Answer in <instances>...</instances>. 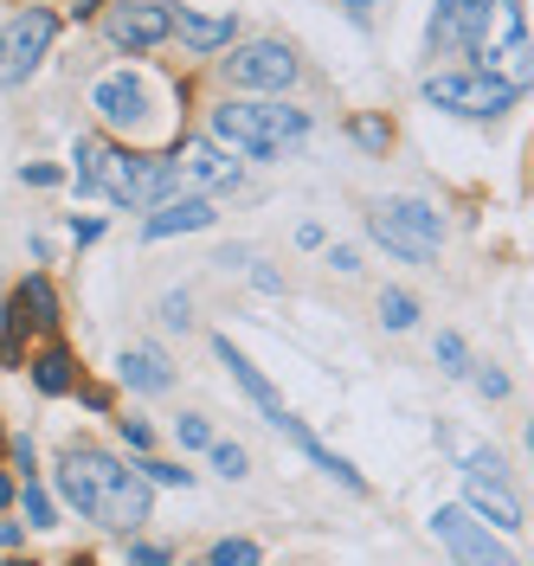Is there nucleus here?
<instances>
[{
  "instance_id": "9",
  "label": "nucleus",
  "mask_w": 534,
  "mask_h": 566,
  "mask_svg": "<svg viewBox=\"0 0 534 566\" xmlns=\"http://www.w3.org/2000/svg\"><path fill=\"white\" fill-rule=\"evenodd\" d=\"M431 528H438V541H444L458 560H502L496 534L477 522V509H458V502H451V509H438V515H431Z\"/></svg>"
},
{
  "instance_id": "18",
  "label": "nucleus",
  "mask_w": 534,
  "mask_h": 566,
  "mask_svg": "<svg viewBox=\"0 0 534 566\" xmlns=\"http://www.w3.org/2000/svg\"><path fill=\"white\" fill-rule=\"evenodd\" d=\"M180 168H187V175H193V180H207V187H226V180L239 175V168H232V161H226V155H219L213 142H193V148H187V161H180Z\"/></svg>"
},
{
  "instance_id": "30",
  "label": "nucleus",
  "mask_w": 534,
  "mask_h": 566,
  "mask_svg": "<svg viewBox=\"0 0 534 566\" xmlns=\"http://www.w3.org/2000/svg\"><path fill=\"white\" fill-rule=\"evenodd\" d=\"M161 322H175V328H187V296H161Z\"/></svg>"
},
{
  "instance_id": "32",
  "label": "nucleus",
  "mask_w": 534,
  "mask_h": 566,
  "mask_svg": "<svg viewBox=\"0 0 534 566\" xmlns=\"http://www.w3.org/2000/svg\"><path fill=\"white\" fill-rule=\"evenodd\" d=\"M129 560H143V566H168L175 554H168V547H129Z\"/></svg>"
},
{
  "instance_id": "2",
  "label": "nucleus",
  "mask_w": 534,
  "mask_h": 566,
  "mask_svg": "<svg viewBox=\"0 0 534 566\" xmlns=\"http://www.w3.org/2000/svg\"><path fill=\"white\" fill-rule=\"evenodd\" d=\"M213 136L232 142L239 155H284L296 142L310 136V116L303 109H284V104H226L213 109Z\"/></svg>"
},
{
  "instance_id": "5",
  "label": "nucleus",
  "mask_w": 534,
  "mask_h": 566,
  "mask_svg": "<svg viewBox=\"0 0 534 566\" xmlns=\"http://www.w3.org/2000/svg\"><path fill=\"white\" fill-rule=\"evenodd\" d=\"M52 33H59V20H52L45 7H27V13H13V20L0 27V91L33 77V65L52 52Z\"/></svg>"
},
{
  "instance_id": "35",
  "label": "nucleus",
  "mask_w": 534,
  "mask_h": 566,
  "mask_svg": "<svg viewBox=\"0 0 534 566\" xmlns=\"http://www.w3.org/2000/svg\"><path fill=\"white\" fill-rule=\"evenodd\" d=\"M342 7H348L355 20H367V13H374V7H387V0H342Z\"/></svg>"
},
{
  "instance_id": "16",
  "label": "nucleus",
  "mask_w": 534,
  "mask_h": 566,
  "mask_svg": "<svg viewBox=\"0 0 534 566\" xmlns=\"http://www.w3.org/2000/svg\"><path fill=\"white\" fill-rule=\"evenodd\" d=\"M175 33L193 45V52H219V45H232V13H175Z\"/></svg>"
},
{
  "instance_id": "36",
  "label": "nucleus",
  "mask_w": 534,
  "mask_h": 566,
  "mask_svg": "<svg viewBox=\"0 0 534 566\" xmlns=\"http://www.w3.org/2000/svg\"><path fill=\"white\" fill-rule=\"evenodd\" d=\"M7 502H13V483H7V476H0V509H7Z\"/></svg>"
},
{
  "instance_id": "33",
  "label": "nucleus",
  "mask_w": 534,
  "mask_h": 566,
  "mask_svg": "<svg viewBox=\"0 0 534 566\" xmlns=\"http://www.w3.org/2000/svg\"><path fill=\"white\" fill-rule=\"evenodd\" d=\"M328 264H335V271H360V258H355V245H335V251H328Z\"/></svg>"
},
{
  "instance_id": "12",
  "label": "nucleus",
  "mask_w": 534,
  "mask_h": 566,
  "mask_svg": "<svg viewBox=\"0 0 534 566\" xmlns=\"http://www.w3.org/2000/svg\"><path fill=\"white\" fill-rule=\"evenodd\" d=\"M207 226H213L207 200H161V207L148 212L143 239H175V232H207Z\"/></svg>"
},
{
  "instance_id": "1",
  "label": "nucleus",
  "mask_w": 534,
  "mask_h": 566,
  "mask_svg": "<svg viewBox=\"0 0 534 566\" xmlns=\"http://www.w3.org/2000/svg\"><path fill=\"white\" fill-rule=\"evenodd\" d=\"M59 495L72 502L77 515L104 522V528L136 534L148 522L143 476H136V470H123L116 458H104V451H72V458L59 463Z\"/></svg>"
},
{
  "instance_id": "11",
  "label": "nucleus",
  "mask_w": 534,
  "mask_h": 566,
  "mask_svg": "<svg viewBox=\"0 0 534 566\" xmlns=\"http://www.w3.org/2000/svg\"><path fill=\"white\" fill-rule=\"evenodd\" d=\"M213 354H219V367H232V380H239V387L251 392V406H258L264 419H271V424L284 419V399L271 392V380H264V374H258V367H251L245 354H239V348H232V342H226V335H219V342H213Z\"/></svg>"
},
{
  "instance_id": "14",
  "label": "nucleus",
  "mask_w": 534,
  "mask_h": 566,
  "mask_svg": "<svg viewBox=\"0 0 534 566\" xmlns=\"http://www.w3.org/2000/svg\"><path fill=\"white\" fill-rule=\"evenodd\" d=\"M116 367H123V380H129L136 392H168L175 387V367H168V354L161 348H123Z\"/></svg>"
},
{
  "instance_id": "8",
  "label": "nucleus",
  "mask_w": 534,
  "mask_h": 566,
  "mask_svg": "<svg viewBox=\"0 0 534 566\" xmlns=\"http://www.w3.org/2000/svg\"><path fill=\"white\" fill-rule=\"evenodd\" d=\"M109 39L116 45H129V52H148V45H161V39L175 33V13L168 7H155V0H129V7H109Z\"/></svg>"
},
{
  "instance_id": "6",
  "label": "nucleus",
  "mask_w": 534,
  "mask_h": 566,
  "mask_svg": "<svg viewBox=\"0 0 534 566\" xmlns=\"http://www.w3.org/2000/svg\"><path fill=\"white\" fill-rule=\"evenodd\" d=\"M232 84H251V91H284L296 84V59H290L284 39H251L232 52Z\"/></svg>"
},
{
  "instance_id": "29",
  "label": "nucleus",
  "mask_w": 534,
  "mask_h": 566,
  "mask_svg": "<svg viewBox=\"0 0 534 566\" xmlns=\"http://www.w3.org/2000/svg\"><path fill=\"white\" fill-rule=\"evenodd\" d=\"M123 424V438H129V451H148V424L143 419H116Z\"/></svg>"
},
{
  "instance_id": "26",
  "label": "nucleus",
  "mask_w": 534,
  "mask_h": 566,
  "mask_svg": "<svg viewBox=\"0 0 534 566\" xmlns=\"http://www.w3.org/2000/svg\"><path fill=\"white\" fill-rule=\"evenodd\" d=\"M180 444L207 451V444H213V424H207V419H180Z\"/></svg>"
},
{
  "instance_id": "3",
  "label": "nucleus",
  "mask_w": 534,
  "mask_h": 566,
  "mask_svg": "<svg viewBox=\"0 0 534 566\" xmlns=\"http://www.w3.org/2000/svg\"><path fill=\"white\" fill-rule=\"evenodd\" d=\"M426 97L458 116H502L522 97V84H509L496 71H438V77H426Z\"/></svg>"
},
{
  "instance_id": "13",
  "label": "nucleus",
  "mask_w": 534,
  "mask_h": 566,
  "mask_svg": "<svg viewBox=\"0 0 534 566\" xmlns=\"http://www.w3.org/2000/svg\"><path fill=\"white\" fill-rule=\"evenodd\" d=\"M278 431H290V438L303 444V458L316 463V470H328V476H335L342 490H360V470H355L348 458H335V451H328V444H322V438H316V431H310L303 419H290V412H284V419H278Z\"/></svg>"
},
{
  "instance_id": "17",
  "label": "nucleus",
  "mask_w": 534,
  "mask_h": 566,
  "mask_svg": "<svg viewBox=\"0 0 534 566\" xmlns=\"http://www.w3.org/2000/svg\"><path fill=\"white\" fill-rule=\"evenodd\" d=\"M180 161L175 155H148V161H136V187H129V207H143V200H161L168 187H175Z\"/></svg>"
},
{
  "instance_id": "34",
  "label": "nucleus",
  "mask_w": 534,
  "mask_h": 566,
  "mask_svg": "<svg viewBox=\"0 0 534 566\" xmlns=\"http://www.w3.org/2000/svg\"><path fill=\"white\" fill-rule=\"evenodd\" d=\"M20 175L33 180V187H52V180H59V168H45V161H33V168H20Z\"/></svg>"
},
{
  "instance_id": "10",
  "label": "nucleus",
  "mask_w": 534,
  "mask_h": 566,
  "mask_svg": "<svg viewBox=\"0 0 534 566\" xmlns=\"http://www.w3.org/2000/svg\"><path fill=\"white\" fill-rule=\"evenodd\" d=\"M490 7L496 0H438L431 13V45H477L490 27Z\"/></svg>"
},
{
  "instance_id": "4",
  "label": "nucleus",
  "mask_w": 534,
  "mask_h": 566,
  "mask_svg": "<svg viewBox=\"0 0 534 566\" xmlns=\"http://www.w3.org/2000/svg\"><path fill=\"white\" fill-rule=\"evenodd\" d=\"M374 239L387 251H399V258H412V264H426V258H438L444 226H438V212L426 200H387L374 212Z\"/></svg>"
},
{
  "instance_id": "21",
  "label": "nucleus",
  "mask_w": 534,
  "mask_h": 566,
  "mask_svg": "<svg viewBox=\"0 0 534 566\" xmlns=\"http://www.w3.org/2000/svg\"><path fill=\"white\" fill-rule=\"evenodd\" d=\"M380 322H387V328H412V322H419V303H412L406 290H387V296H380Z\"/></svg>"
},
{
  "instance_id": "19",
  "label": "nucleus",
  "mask_w": 534,
  "mask_h": 566,
  "mask_svg": "<svg viewBox=\"0 0 534 566\" xmlns=\"http://www.w3.org/2000/svg\"><path fill=\"white\" fill-rule=\"evenodd\" d=\"M33 380H39V392H72V387H77L72 354H65V348H45V354L33 360Z\"/></svg>"
},
{
  "instance_id": "15",
  "label": "nucleus",
  "mask_w": 534,
  "mask_h": 566,
  "mask_svg": "<svg viewBox=\"0 0 534 566\" xmlns=\"http://www.w3.org/2000/svg\"><path fill=\"white\" fill-rule=\"evenodd\" d=\"M143 77H129V71H109L104 84H97V109H104L109 123H136L143 116Z\"/></svg>"
},
{
  "instance_id": "7",
  "label": "nucleus",
  "mask_w": 534,
  "mask_h": 566,
  "mask_svg": "<svg viewBox=\"0 0 534 566\" xmlns=\"http://www.w3.org/2000/svg\"><path fill=\"white\" fill-rule=\"evenodd\" d=\"M463 495H470V509L490 515L496 528H522V502L502 490V463L496 458H470V470H463Z\"/></svg>"
},
{
  "instance_id": "28",
  "label": "nucleus",
  "mask_w": 534,
  "mask_h": 566,
  "mask_svg": "<svg viewBox=\"0 0 534 566\" xmlns=\"http://www.w3.org/2000/svg\"><path fill=\"white\" fill-rule=\"evenodd\" d=\"M27 515H33L39 528L52 522V502H45V490H39V483H27Z\"/></svg>"
},
{
  "instance_id": "27",
  "label": "nucleus",
  "mask_w": 534,
  "mask_h": 566,
  "mask_svg": "<svg viewBox=\"0 0 534 566\" xmlns=\"http://www.w3.org/2000/svg\"><path fill=\"white\" fill-rule=\"evenodd\" d=\"M355 142H360V148H387V123L360 116V123H355Z\"/></svg>"
},
{
  "instance_id": "20",
  "label": "nucleus",
  "mask_w": 534,
  "mask_h": 566,
  "mask_svg": "<svg viewBox=\"0 0 534 566\" xmlns=\"http://www.w3.org/2000/svg\"><path fill=\"white\" fill-rule=\"evenodd\" d=\"M20 310H33V322L39 328H59V296H52V283L39 277H27V290H20Z\"/></svg>"
},
{
  "instance_id": "25",
  "label": "nucleus",
  "mask_w": 534,
  "mask_h": 566,
  "mask_svg": "<svg viewBox=\"0 0 534 566\" xmlns=\"http://www.w3.org/2000/svg\"><path fill=\"white\" fill-rule=\"evenodd\" d=\"M213 451V470H226V476H245V451L239 444H207Z\"/></svg>"
},
{
  "instance_id": "37",
  "label": "nucleus",
  "mask_w": 534,
  "mask_h": 566,
  "mask_svg": "<svg viewBox=\"0 0 534 566\" xmlns=\"http://www.w3.org/2000/svg\"><path fill=\"white\" fill-rule=\"evenodd\" d=\"M0 444H7V431H0Z\"/></svg>"
},
{
  "instance_id": "23",
  "label": "nucleus",
  "mask_w": 534,
  "mask_h": 566,
  "mask_svg": "<svg viewBox=\"0 0 534 566\" xmlns=\"http://www.w3.org/2000/svg\"><path fill=\"white\" fill-rule=\"evenodd\" d=\"M438 360H444V374H470V354H463V335H438Z\"/></svg>"
},
{
  "instance_id": "31",
  "label": "nucleus",
  "mask_w": 534,
  "mask_h": 566,
  "mask_svg": "<svg viewBox=\"0 0 534 566\" xmlns=\"http://www.w3.org/2000/svg\"><path fill=\"white\" fill-rule=\"evenodd\" d=\"M477 392H483V399H502V392H509V380H502V374H490V367H483V374H477Z\"/></svg>"
},
{
  "instance_id": "24",
  "label": "nucleus",
  "mask_w": 534,
  "mask_h": 566,
  "mask_svg": "<svg viewBox=\"0 0 534 566\" xmlns=\"http://www.w3.org/2000/svg\"><path fill=\"white\" fill-rule=\"evenodd\" d=\"M143 476H148V483H161V490H187V476H193V470H180V463H143Z\"/></svg>"
},
{
  "instance_id": "22",
  "label": "nucleus",
  "mask_w": 534,
  "mask_h": 566,
  "mask_svg": "<svg viewBox=\"0 0 534 566\" xmlns=\"http://www.w3.org/2000/svg\"><path fill=\"white\" fill-rule=\"evenodd\" d=\"M213 566H251L258 560V547L251 541H213V554H207Z\"/></svg>"
}]
</instances>
